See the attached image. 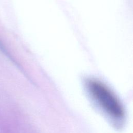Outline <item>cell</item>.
<instances>
[{
  "instance_id": "cell-1",
  "label": "cell",
  "mask_w": 133,
  "mask_h": 133,
  "mask_svg": "<svg viewBox=\"0 0 133 133\" xmlns=\"http://www.w3.org/2000/svg\"><path fill=\"white\" fill-rule=\"evenodd\" d=\"M87 85L92 97L108 114L115 118L124 116V110L122 103L108 86L95 79L89 81Z\"/></svg>"
}]
</instances>
